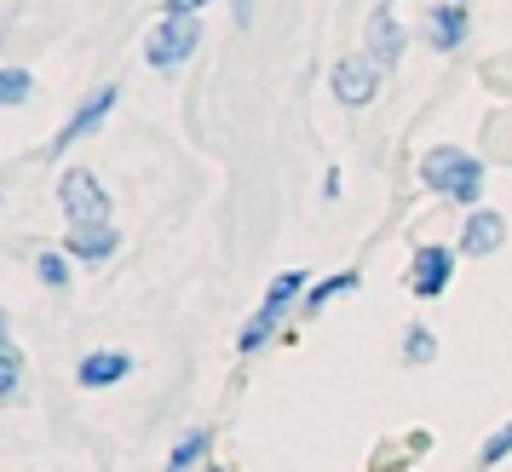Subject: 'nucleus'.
<instances>
[{"mask_svg":"<svg viewBox=\"0 0 512 472\" xmlns=\"http://www.w3.org/2000/svg\"><path fill=\"white\" fill-rule=\"evenodd\" d=\"M507 455H512V421L489 432V438H484V449H478V461H484V467H495V461H507Z\"/></svg>","mask_w":512,"mask_h":472,"instance_id":"obj_19","label":"nucleus"},{"mask_svg":"<svg viewBox=\"0 0 512 472\" xmlns=\"http://www.w3.org/2000/svg\"><path fill=\"white\" fill-rule=\"evenodd\" d=\"M380 6H397V0H380Z\"/></svg>","mask_w":512,"mask_h":472,"instance_id":"obj_23","label":"nucleus"},{"mask_svg":"<svg viewBox=\"0 0 512 472\" xmlns=\"http://www.w3.org/2000/svg\"><path fill=\"white\" fill-rule=\"evenodd\" d=\"M466 35H472V12H466L461 0H438L426 12V47L432 52H461Z\"/></svg>","mask_w":512,"mask_h":472,"instance_id":"obj_8","label":"nucleus"},{"mask_svg":"<svg viewBox=\"0 0 512 472\" xmlns=\"http://www.w3.org/2000/svg\"><path fill=\"white\" fill-rule=\"evenodd\" d=\"M455 260H461V248H449V242H420L415 260H409V294H415V300H438V294H449V283H455Z\"/></svg>","mask_w":512,"mask_h":472,"instance_id":"obj_7","label":"nucleus"},{"mask_svg":"<svg viewBox=\"0 0 512 472\" xmlns=\"http://www.w3.org/2000/svg\"><path fill=\"white\" fill-rule=\"evenodd\" d=\"M116 248H121L116 225H98V231H70V236H64V254H70L75 265H104V260H116Z\"/></svg>","mask_w":512,"mask_h":472,"instance_id":"obj_12","label":"nucleus"},{"mask_svg":"<svg viewBox=\"0 0 512 472\" xmlns=\"http://www.w3.org/2000/svg\"><path fill=\"white\" fill-rule=\"evenodd\" d=\"M0 98H6V110L29 104V98H35V75H29L24 64H6V75H0Z\"/></svg>","mask_w":512,"mask_h":472,"instance_id":"obj_17","label":"nucleus"},{"mask_svg":"<svg viewBox=\"0 0 512 472\" xmlns=\"http://www.w3.org/2000/svg\"><path fill=\"white\" fill-rule=\"evenodd\" d=\"M305 288H311V271H277V277H271V288H265V300H259V311L242 323V334H236V352H242V357L265 352V346L277 340L282 317H288V311H300Z\"/></svg>","mask_w":512,"mask_h":472,"instance_id":"obj_2","label":"nucleus"},{"mask_svg":"<svg viewBox=\"0 0 512 472\" xmlns=\"http://www.w3.org/2000/svg\"><path fill=\"white\" fill-rule=\"evenodd\" d=\"M461 6H472V0H461Z\"/></svg>","mask_w":512,"mask_h":472,"instance_id":"obj_24","label":"nucleus"},{"mask_svg":"<svg viewBox=\"0 0 512 472\" xmlns=\"http://www.w3.org/2000/svg\"><path fill=\"white\" fill-rule=\"evenodd\" d=\"M231 12H236V24H254V0H231Z\"/></svg>","mask_w":512,"mask_h":472,"instance_id":"obj_21","label":"nucleus"},{"mask_svg":"<svg viewBox=\"0 0 512 472\" xmlns=\"http://www.w3.org/2000/svg\"><path fill=\"white\" fill-rule=\"evenodd\" d=\"M438 357V334L426 329V323H415V329L403 334V363H432Z\"/></svg>","mask_w":512,"mask_h":472,"instance_id":"obj_18","label":"nucleus"},{"mask_svg":"<svg viewBox=\"0 0 512 472\" xmlns=\"http://www.w3.org/2000/svg\"><path fill=\"white\" fill-rule=\"evenodd\" d=\"M420 179H426L432 196L455 202V208H478L484 202V162L472 150H461V144H432L420 156Z\"/></svg>","mask_w":512,"mask_h":472,"instance_id":"obj_1","label":"nucleus"},{"mask_svg":"<svg viewBox=\"0 0 512 472\" xmlns=\"http://www.w3.org/2000/svg\"><path fill=\"white\" fill-rule=\"evenodd\" d=\"M363 288V277L357 271H334V277H323V283H311L305 288V300H300V317H323L334 300H346V294H357Z\"/></svg>","mask_w":512,"mask_h":472,"instance_id":"obj_13","label":"nucleus"},{"mask_svg":"<svg viewBox=\"0 0 512 472\" xmlns=\"http://www.w3.org/2000/svg\"><path fill=\"white\" fill-rule=\"evenodd\" d=\"M328 87H334V98H340L346 110H363V104H374V98H380L386 70L374 64L369 52H351V58H340V64L328 70Z\"/></svg>","mask_w":512,"mask_h":472,"instance_id":"obj_5","label":"nucleus"},{"mask_svg":"<svg viewBox=\"0 0 512 472\" xmlns=\"http://www.w3.org/2000/svg\"><path fill=\"white\" fill-rule=\"evenodd\" d=\"M18 392H24V346L6 334V340H0V398L12 403Z\"/></svg>","mask_w":512,"mask_h":472,"instance_id":"obj_15","label":"nucleus"},{"mask_svg":"<svg viewBox=\"0 0 512 472\" xmlns=\"http://www.w3.org/2000/svg\"><path fill=\"white\" fill-rule=\"evenodd\" d=\"M403 41H409V35H403V24H397V12H392V6H374L369 35H363V52H369V58H374L386 75L403 64Z\"/></svg>","mask_w":512,"mask_h":472,"instance_id":"obj_9","label":"nucleus"},{"mask_svg":"<svg viewBox=\"0 0 512 472\" xmlns=\"http://www.w3.org/2000/svg\"><path fill=\"white\" fill-rule=\"evenodd\" d=\"M202 6H213V0H167L162 12H179V18H202Z\"/></svg>","mask_w":512,"mask_h":472,"instance_id":"obj_20","label":"nucleus"},{"mask_svg":"<svg viewBox=\"0 0 512 472\" xmlns=\"http://www.w3.org/2000/svg\"><path fill=\"white\" fill-rule=\"evenodd\" d=\"M196 472H219V467H196Z\"/></svg>","mask_w":512,"mask_h":472,"instance_id":"obj_22","label":"nucleus"},{"mask_svg":"<svg viewBox=\"0 0 512 472\" xmlns=\"http://www.w3.org/2000/svg\"><path fill=\"white\" fill-rule=\"evenodd\" d=\"M196 47H202V18H179V12H162L156 18V29L144 35V64L156 75H179L196 58Z\"/></svg>","mask_w":512,"mask_h":472,"instance_id":"obj_3","label":"nucleus"},{"mask_svg":"<svg viewBox=\"0 0 512 472\" xmlns=\"http://www.w3.org/2000/svg\"><path fill=\"white\" fill-rule=\"evenodd\" d=\"M501 242H507V219H501V213H495V208H466L461 242H455L466 260H489Z\"/></svg>","mask_w":512,"mask_h":472,"instance_id":"obj_10","label":"nucleus"},{"mask_svg":"<svg viewBox=\"0 0 512 472\" xmlns=\"http://www.w3.org/2000/svg\"><path fill=\"white\" fill-rule=\"evenodd\" d=\"M208 449H213V432H208V426H190L185 438L173 444V455H167L162 472H196V467H208Z\"/></svg>","mask_w":512,"mask_h":472,"instance_id":"obj_14","label":"nucleus"},{"mask_svg":"<svg viewBox=\"0 0 512 472\" xmlns=\"http://www.w3.org/2000/svg\"><path fill=\"white\" fill-rule=\"evenodd\" d=\"M58 208H64L70 231H98V225H110V190L87 167H64L58 173Z\"/></svg>","mask_w":512,"mask_h":472,"instance_id":"obj_4","label":"nucleus"},{"mask_svg":"<svg viewBox=\"0 0 512 472\" xmlns=\"http://www.w3.org/2000/svg\"><path fill=\"white\" fill-rule=\"evenodd\" d=\"M116 98H121V87H110V81H104V87H93V93H87V98H81V104H75V110H70V121H64L58 133H52L47 156H64L70 144H81V139H87V133H98L104 121L116 116Z\"/></svg>","mask_w":512,"mask_h":472,"instance_id":"obj_6","label":"nucleus"},{"mask_svg":"<svg viewBox=\"0 0 512 472\" xmlns=\"http://www.w3.org/2000/svg\"><path fill=\"white\" fill-rule=\"evenodd\" d=\"M70 254H64V248H41V254H35V277H41V288H64L70 283Z\"/></svg>","mask_w":512,"mask_h":472,"instance_id":"obj_16","label":"nucleus"},{"mask_svg":"<svg viewBox=\"0 0 512 472\" xmlns=\"http://www.w3.org/2000/svg\"><path fill=\"white\" fill-rule=\"evenodd\" d=\"M133 375V357L127 352H87L81 357V369H75V380H81V392H110V386H121V380Z\"/></svg>","mask_w":512,"mask_h":472,"instance_id":"obj_11","label":"nucleus"}]
</instances>
